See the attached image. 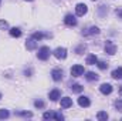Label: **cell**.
<instances>
[{"mask_svg": "<svg viewBox=\"0 0 122 121\" xmlns=\"http://www.w3.org/2000/svg\"><path fill=\"white\" fill-rule=\"evenodd\" d=\"M97 118L99 121H107L108 120V114H107L105 111H98V113H97Z\"/></svg>", "mask_w": 122, "mask_h": 121, "instance_id": "20", "label": "cell"}, {"mask_svg": "<svg viewBox=\"0 0 122 121\" xmlns=\"http://www.w3.org/2000/svg\"><path fill=\"white\" fill-rule=\"evenodd\" d=\"M92 1H95V0H92Z\"/></svg>", "mask_w": 122, "mask_h": 121, "instance_id": "34", "label": "cell"}, {"mask_svg": "<svg viewBox=\"0 0 122 121\" xmlns=\"http://www.w3.org/2000/svg\"><path fill=\"white\" fill-rule=\"evenodd\" d=\"M62 70L61 68H54L53 71H51V77H53V80L54 81H61L62 80Z\"/></svg>", "mask_w": 122, "mask_h": 121, "instance_id": "7", "label": "cell"}, {"mask_svg": "<svg viewBox=\"0 0 122 121\" xmlns=\"http://www.w3.org/2000/svg\"><path fill=\"white\" fill-rule=\"evenodd\" d=\"M0 29H9V23L6 22V20H0Z\"/></svg>", "mask_w": 122, "mask_h": 121, "instance_id": "28", "label": "cell"}, {"mask_svg": "<svg viewBox=\"0 0 122 121\" xmlns=\"http://www.w3.org/2000/svg\"><path fill=\"white\" fill-rule=\"evenodd\" d=\"M53 118H56V120L61 121V120H64V116H62L61 113H54V114H53Z\"/></svg>", "mask_w": 122, "mask_h": 121, "instance_id": "26", "label": "cell"}, {"mask_svg": "<svg viewBox=\"0 0 122 121\" xmlns=\"http://www.w3.org/2000/svg\"><path fill=\"white\" fill-rule=\"evenodd\" d=\"M87 11H88L87 4H84V3H78V4L75 6V14H77V16H84V14H87Z\"/></svg>", "mask_w": 122, "mask_h": 121, "instance_id": "4", "label": "cell"}, {"mask_svg": "<svg viewBox=\"0 0 122 121\" xmlns=\"http://www.w3.org/2000/svg\"><path fill=\"white\" fill-rule=\"evenodd\" d=\"M10 36L11 37H20L21 36V30L19 27H11L10 29Z\"/></svg>", "mask_w": 122, "mask_h": 121, "instance_id": "17", "label": "cell"}, {"mask_svg": "<svg viewBox=\"0 0 122 121\" xmlns=\"http://www.w3.org/2000/svg\"><path fill=\"white\" fill-rule=\"evenodd\" d=\"M54 57L56 59H58V60H64L65 57H67V49L65 47H57L56 50H54Z\"/></svg>", "mask_w": 122, "mask_h": 121, "instance_id": "3", "label": "cell"}, {"mask_svg": "<svg viewBox=\"0 0 122 121\" xmlns=\"http://www.w3.org/2000/svg\"><path fill=\"white\" fill-rule=\"evenodd\" d=\"M71 105H72V98H70V97L61 98V108H70Z\"/></svg>", "mask_w": 122, "mask_h": 121, "instance_id": "11", "label": "cell"}, {"mask_svg": "<svg viewBox=\"0 0 122 121\" xmlns=\"http://www.w3.org/2000/svg\"><path fill=\"white\" fill-rule=\"evenodd\" d=\"M9 116H10V113L7 110L0 108V120H6V118H9Z\"/></svg>", "mask_w": 122, "mask_h": 121, "instance_id": "21", "label": "cell"}, {"mask_svg": "<svg viewBox=\"0 0 122 121\" xmlns=\"http://www.w3.org/2000/svg\"><path fill=\"white\" fill-rule=\"evenodd\" d=\"M64 23H65L67 26H70V27H74V26H77V19H75V16H72V14H67V16L64 17Z\"/></svg>", "mask_w": 122, "mask_h": 121, "instance_id": "5", "label": "cell"}, {"mask_svg": "<svg viewBox=\"0 0 122 121\" xmlns=\"http://www.w3.org/2000/svg\"><path fill=\"white\" fill-rule=\"evenodd\" d=\"M115 13H117V16H118L119 19H122V9H117Z\"/></svg>", "mask_w": 122, "mask_h": 121, "instance_id": "30", "label": "cell"}, {"mask_svg": "<svg viewBox=\"0 0 122 121\" xmlns=\"http://www.w3.org/2000/svg\"><path fill=\"white\" fill-rule=\"evenodd\" d=\"M115 107H117V110H118V111H122V101H121V100H118V101L115 103Z\"/></svg>", "mask_w": 122, "mask_h": 121, "instance_id": "29", "label": "cell"}, {"mask_svg": "<svg viewBox=\"0 0 122 121\" xmlns=\"http://www.w3.org/2000/svg\"><path fill=\"white\" fill-rule=\"evenodd\" d=\"M97 66H98V68H101V70H107V68H108V63H105V61H98Z\"/></svg>", "mask_w": 122, "mask_h": 121, "instance_id": "23", "label": "cell"}, {"mask_svg": "<svg viewBox=\"0 0 122 121\" xmlns=\"http://www.w3.org/2000/svg\"><path fill=\"white\" fill-rule=\"evenodd\" d=\"M51 34H44V33H41V31H36V33H33V38L34 40H37V41H40V40H43L44 37H50Z\"/></svg>", "mask_w": 122, "mask_h": 121, "instance_id": "13", "label": "cell"}, {"mask_svg": "<svg viewBox=\"0 0 122 121\" xmlns=\"http://www.w3.org/2000/svg\"><path fill=\"white\" fill-rule=\"evenodd\" d=\"M112 90H114L112 86L108 84V83H104V84H101V87H99V91H101L102 94H105V95H107V94H111Z\"/></svg>", "mask_w": 122, "mask_h": 121, "instance_id": "9", "label": "cell"}, {"mask_svg": "<svg viewBox=\"0 0 122 121\" xmlns=\"http://www.w3.org/2000/svg\"><path fill=\"white\" fill-rule=\"evenodd\" d=\"M0 3H1V0H0Z\"/></svg>", "mask_w": 122, "mask_h": 121, "instance_id": "33", "label": "cell"}, {"mask_svg": "<svg viewBox=\"0 0 122 121\" xmlns=\"http://www.w3.org/2000/svg\"><path fill=\"white\" fill-rule=\"evenodd\" d=\"M50 47H47V46H43V47H40L38 49V53H37V57H38V60L41 61H46L48 60V57H50Z\"/></svg>", "mask_w": 122, "mask_h": 121, "instance_id": "1", "label": "cell"}, {"mask_svg": "<svg viewBox=\"0 0 122 121\" xmlns=\"http://www.w3.org/2000/svg\"><path fill=\"white\" fill-rule=\"evenodd\" d=\"M85 49H87V46H85V44L82 43V44H80V46H78V47L75 49V53H77V54H82V53L85 51Z\"/></svg>", "mask_w": 122, "mask_h": 121, "instance_id": "22", "label": "cell"}, {"mask_svg": "<svg viewBox=\"0 0 122 121\" xmlns=\"http://www.w3.org/2000/svg\"><path fill=\"white\" fill-rule=\"evenodd\" d=\"M26 47H27V50H36L37 49V40H34L33 37L31 38H29L27 41H26Z\"/></svg>", "mask_w": 122, "mask_h": 121, "instance_id": "12", "label": "cell"}, {"mask_svg": "<svg viewBox=\"0 0 122 121\" xmlns=\"http://www.w3.org/2000/svg\"><path fill=\"white\" fill-rule=\"evenodd\" d=\"M111 76H112V78H115V80H121L122 78V67L115 68V70L111 73Z\"/></svg>", "mask_w": 122, "mask_h": 121, "instance_id": "14", "label": "cell"}, {"mask_svg": "<svg viewBox=\"0 0 122 121\" xmlns=\"http://www.w3.org/2000/svg\"><path fill=\"white\" fill-rule=\"evenodd\" d=\"M78 104H80V107H84V108H87V107H90V105H91V101H90V98H88V97H85V95H81V97L78 98Z\"/></svg>", "mask_w": 122, "mask_h": 121, "instance_id": "8", "label": "cell"}, {"mask_svg": "<svg viewBox=\"0 0 122 121\" xmlns=\"http://www.w3.org/2000/svg\"><path fill=\"white\" fill-rule=\"evenodd\" d=\"M34 107H36V108H44V101L36 100V101H34Z\"/></svg>", "mask_w": 122, "mask_h": 121, "instance_id": "24", "label": "cell"}, {"mask_svg": "<svg viewBox=\"0 0 122 121\" xmlns=\"http://www.w3.org/2000/svg\"><path fill=\"white\" fill-rule=\"evenodd\" d=\"M26 1H33V0H26Z\"/></svg>", "mask_w": 122, "mask_h": 121, "instance_id": "31", "label": "cell"}, {"mask_svg": "<svg viewBox=\"0 0 122 121\" xmlns=\"http://www.w3.org/2000/svg\"><path fill=\"white\" fill-rule=\"evenodd\" d=\"M60 97H61V93H60V90H58V88L51 90V91H50V94H48V98H50L51 101H57Z\"/></svg>", "mask_w": 122, "mask_h": 121, "instance_id": "10", "label": "cell"}, {"mask_svg": "<svg viewBox=\"0 0 122 121\" xmlns=\"http://www.w3.org/2000/svg\"><path fill=\"white\" fill-rule=\"evenodd\" d=\"M97 63H98V57H97L95 54H91V56H88V57H87V64L94 66V64H97Z\"/></svg>", "mask_w": 122, "mask_h": 121, "instance_id": "18", "label": "cell"}, {"mask_svg": "<svg viewBox=\"0 0 122 121\" xmlns=\"http://www.w3.org/2000/svg\"><path fill=\"white\" fill-rule=\"evenodd\" d=\"M82 90H84V87H82L81 84H77V83H75V84H72V86H71V91H72V93H77V94H80Z\"/></svg>", "mask_w": 122, "mask_h": 121, "instance_id": "19", "label": "cell"}, {"mask_svg": "<svg viewBox=\"0 0 122 121\" xmlns=\"http://www.w3.org/2000/svg\"><path fill=\"white\" fill-rule=\"evenodd\" d=\"M105 53H108L109 56H114L117 53V46L112 41H107V44H105Z\"/></svg>", "mask_w": 122, "mask_h": 121, "instance_id": "6", "label": "cell"}, {"mask_svg": "<svg viewBox=\"0 0 122 121\" xmlns=\"http://www.w3.org/2000/svg\"><path fill=\"white\" fill-rule=\"evenodd\" d=\"M0 98H1V94H0Z\"/></svg>", "mask_w": 122, "mask_h": 121, "instance_id": "32", "label": "cell"}, {"mask_svg": "<svg viewBox=\"0 0 122 121\" xmlns=\"http://www.w3.org/2000/svg\"><path fill=\"white\" fill-rule=\"evenodd\" d=\"M70 73H71L72 77H80V76L84 74V66H81V64H75V66L71 67Z\"/></svg>", "mask_w": 122, "mask_h": 121, "instance_id": "2", "label": "cell"}, {"mask_svg": "<svg viewBox=\"0 0 122 121\" xmlns=\"http://www.w3.org/2000/svg\"><path fill=\"white\" fill-rule=\"evenodd\" d=\"M16 116H23V117H33V114L29 111H17Z\"/></svg>", "mask_w": 122, "mask_h": 121, "instance_id": "25", "label": "cell"}, {"mask_svg": "<svg viewBox=\"0 0 122 121\" xmlns=\"http://www.w3.org/2000/svg\"><path fill=\"white\" fill-rule=\"evenodd\" d=\"M85 78H87L88 81H97V80H98V74L94 73V71H88L87 76H85Z\"/></svg>", "mask_w": 122, "mask_h": 121, "instance_id": "16", "label": "cell"}, {"mask_svg": "<svg viewBox=\"0 0 122 121\" xmlns=\"http://www.w3.org/2000/svg\"><path fill=\"white\" fill-rule=\"evenodd\" d=\"M53 114H54V113L47 111V113H44V114H43V118H44V120H50V118H53Z\"/></svg>", "mask_w": 122, "mask_h": 121, "instance_id": "27", "label": "cell"}, {"mask_svg": "<svg viewBox=\"0 0 122 121\" xmlns=\"http://www.w3.org/2000/svg\"><path fill=\"white\" fill-rule=\"evenodd\" d=\"M82 34H84V36H91V34H99V29H98L97 26H92V27H90L88 30L82 31Z\"/></svg>", "mask_w": 122, "mask_h": 121, "instance_id": "15", "label": "cell"}]
</instances>
